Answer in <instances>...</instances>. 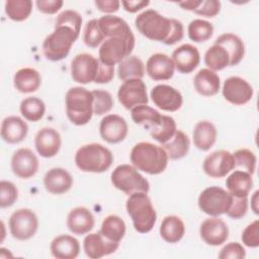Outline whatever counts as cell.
I'll return each instance as SVG.
<instances>
[{"label":"cell","mask_w":259,"mask_h":259,"mask_svg":"<svg viewBox=\"0 0 259 259\" xmlns=\"http://www.w3.org/2000/svg\"><path fill=\"white\" fill-rule=\"evenodd\" d=\"M130 159L138 170L150 175H158L164 172L169 160L162 147L149 142L136 144L131 151Z\"/></svg>","instance_id":"obj_1"},{"label":"cell","mask_w":259,"mask_h":259,"mask_svg":"<svg viewBox=\"0 0 259 259\" xmlns=\"http://www.w3.org/2000/svg\"><path fill=\"white\" fill-rule=\"evenodd\" d=\"M75 164L83 172L102 173L113 163V155L105 146L90 143L81 146L75 154Z\"/></svg>","instance_id":"obj_2"},{"label":"cell","mask_w":259,"mask_h":259,"mask_svg":"<svg viewBox=\"0 0 259 259\" xmlns=\"http://www.w3.org/2000/svg\"><path fill=\"white\" fill-rule=\"evenodd\" d=\"M93 94L81 86L70 88L65 96L66 114L69 120L75 125H85L93 113Z\"/></svg>","instance_id":"obj_3"},{"label":"cell","mask_w":259,"mask_h":259,"mask_svg":"<svg viewBox=\"0 0 259 259\" xmlns=\"http://www.w3.org/2000/svg\"><path fill=\"white\" fill-rule=\"evenodd\" d=\"M125 208L137 232L147 234L152 231L157 221V213L146 192H135L128 195Z\"/></svg>","instance_id":"obj_4"},{"label":"cell","mask_w":259,"mask_h":259,"mask_svg":"<svg viewBox=\"0 0 259 259\" xmlns=\"http://www.w3.org/2000/svg\"><path fill=\"white\" fill-rule=\"evenodd\" d=\"M135 25L145 37L165 44L173 26V18L165 17L155 9H147L135 19Z\"/></svg>","instance_id":"obj_5"},{"label":"cell","mask_w":259,"mask_h":259,"mask_svg":"<svg viewBox=\"0 0 259 259\" xmlns=\"http://www.w3.org/2000/svg\"><path fill=\"white\" fill-rule=\"evenodd\" d=\"M80 33L68 25H55V29L44 40L41 49L47 60L58 62L65 59Z\"/></svg>","instance_id":"obj_6"},{"label":"cell","mask_w":259,"mask_h":259,"mask_svg":"<svg viewBox=\"0 0 259 259\" xmlns=\"http://www.w3.org/2000/svg\"><path fill=\"white\" fill-rule=\"evenodd\" d=\"M112 185L131 195L135 192H146L150 190L149 181L139 172V170L130 164H121L114 168L110 176Z\"/></svg>","instance_id":"obj_7"},{"label":"cell","mask_w":259,"mask_h":259,"mask_svg":"<svg viewBox=\"0 0 259 259\" xmlns=\"http://www.w3.org/2000/svg\"><path fill=\"white\" fill-rule=\"evenodd\" d=\"M136 44L135 35L111 36L105 39L98 51L99 61L107 66L114 67L130 57Z\"/></svg>","instance_id":"obj_8"},{"label":"cell","mask_w":259,"mask_h":259,"mask_svg":"<svg viewBox=\"0 0 259 259\" xmlns=\"http://www.w3.org/2000/svg\"><path fill=\"white\" fill-rule=\"evenodd\" d=\"M233 195L219 186H210L201 191L198 196V207L210 217L226 213L231 206Z\"/></svg>","instance_id":"obj_9"},{"label":"cell","mask_w":259,"mask_h":259,"mask_svg":"<svg viewBox=\"0 0 259 259\" xmlns=\"http://www.w3.org/2000/svg\"><path fill=\"white\" fill-rule=\"evenodd\" d=\"M11 236L19 241L31 239L38 229L36 213L30 208H19L12 212L8 222Z\"/></svg>","instance_id":"obj_10"},{"label":"cell","mask_w":259,"mask_h":259,"mask_svg":"<svg viewBox=\"0 0 259 259\" xmlns=\"http://www.w3.org/2000/svg\"><path fill=\"white\" fill-rule=\"evenodd\" d=\"M118 101L125 109H133L142 104H148L146 84L142 79H128L123 81L117 91Z\"/></svg>","instance_id":"obj_11"},{"label":"cell","mask_w":259,"mask_h":259,"mask_svg":"<svg viewBox=\"0 0 259 259\" xmlns=\"http://www.w3.org/2000/svg\"><path fill=\"white\" fill-rule=\"evenodd\" d=\"M100 61L93 55L82 53L74 57L71 62L72 79L80 84L94 82L98 73Z\"/></svg>","instance_id":"obj_12"},{"label":"cell","mask_w":259,"mask_h":259,"mask_svg":"<svg viewBox=\"0 0 259 259\" xmlns=\"http://www.w3.org/2000/svg\"><path fill=\"white\" fill-rule=\"evenodd\" d=\"M222 93L224 98L234 105L248 103L254 94L253 87L245 79L238 76L227 78L223 84Z\"/></svg>","instance_id":"obj_13"},{"label":"cell","mask_w":259,"mask_h":259,"mask_svg":"<svg viewBox=\"0 0 259 259\" xmlns=\"http://www.w3.org/2000/svg\"><path fill=\"white\" fill-rule=\"evenodd\" d=\"M236 167L234 156L227 150H218L207 155L202 163L204 173L211 178H223Z\"/></svg>","instance_id":"obj_14"},{"label":"cell","mask_w":259,"mask_h":259,"mask_svg":"<svg viewBox=\"0 0 259 259\" xmlns=\"http://www.w3.org/2000/svg\"><path fill=\"white\" fill-rule=\"evenodd\" d=\"M150 97L153 103L164 111L175 112L183 104V97L180 91L167 84H159L153 87Z\"/></svg>","instance_id":"obj_15"},{"label":"cell","mask_w":259,"mask_h":259,"mask_svg":"<svg viewBox=\"0 0 259 259\" xmlns=\"http://www.w3.org/2000/svg\"><path fill=\"white\" fill-rule=\"evenodd\" d=\"M38 167L39 162L36 155L28 148L16 150L11 157V170L18 178H31L37 173Z\"/></svg>","instance_id":"obj_16"},{"label":"cell","mask_w":259,"mask_h":259,"mask_svg":"<svg viewBox=\"0 0 259 259\" xmlns=\"http://www.w3.org/2000/svg\"><path fill=\"white\" fill-rule=\"evenodd\" d=\"M127 133V122L118 114L105 115L100 121L99 134L106 143L118 144L126 138Z\"/></svg>","instance_id":"obj_17"},{"label":"cell","mask_w":259,"mask_h":259,"mask_svg":"<svg viewBox=\"0 0 259 259\" xmlns=\"http://www.w3.org/2000/svg\"><path fill=\"white\" fill-rule=\"evenodd\" d=\"M119 247V243L106 239L100 231L90 233L83 240V249L87 257L99 259L114 253Z\"/></svg>","instance_id":"obj_18"},{"label":"cell","mask_w":259,"mask_h":259,"mask_svg":"<svg viewBox=\"0 0 259 259\" xmlns=\"http://www.w3.org/2000/svg\"><path fill=\"white\" fill-rule=\"evenodd\" d=\"M199 234L205 244L209 246H220L228 240L229 228L222 219L211 217L201 223Z\"/></svg>","instance_id":"obj_19"},{"label":"cell","mask_w":259,"mask_h":259,"mask_svg":"<svg viewBox=\"0 0 259 259\" xmlns=\"http://www.w3.org/2000/svg\"><path fill=\"white\" fill-rule=\"evenodd\" d=\"M61 146V135L54 127L46 126L35 134L34 147L36 152L44 158L55 157L59 153Z\"/></svg>","instance_id":"obj_20"},{"label":"cell","mask_w":259,"mask_h":259,"mask_svg":"<svg viewBox=\"0 0 259 259\" xmlns=\"http://www.w3.org/2000/svg\"><path fill=\"white\" fill-rule=\"evenodd\" d=\"M175 69L182 74L193 72L200 63V54L196 47L183 44L176 48L171 56Z\"/></svg>","instance_id":"obj_21"},{"label":"cell","mask_w":259,"mask_h":259,"mask_svg":"<svg viewBox=\"0 0 259 259\" xmlns=\"http://www.w3.org/2000/svg\"><path fill=\"white\" fill-rule=\"evenodd\" d=\"M174 64L172 59L166 54H153L146 63V72L154 81L169 80L174 75Z\"/></svg>","instance_id":"obj_22"},{"label":"cell","mask_w":259,"mask_h":259,"mask_svg":"<svg viewBox=\"0 0 259 259\" xmlns=\"http://www.w3.org/2000/svg\"><path fill=\"white\" fill-rule=\"evenodd\" d=\"M44 186L51 194H64L73 186V177L66 169L55 167L45 174Z\"/></svg>","instance_id":"obj_23"},{"label":"cell","mask_w":259,"mask_h":259,"mask_svg":"<svg viewBox=\"0 0 259 259\" xmlns=\"http://www.w3.org/2000/svg\"><path fill=\"white\" fill-rule=\"evenodd\" d=\"M95 225V219L91 210L85 206H77L70 210L67 217V227L74 235H86Z\"/></svg>","instance_id":"obj_24"},{"label":"cell","mask_w":259,"mask_h":259,"mask_svg":"<svg viewBox=\"0 0 259 259\" xmlns=\"http://www.w3.org/2000/svg\"><path fill=\"white\" fill-rule=\"evenodd\" d=\"M28 133L27 123L19 116L10 115L1 122V138L7 144H18L22 142Z\"/></svg>","instance_id":"obj_25"},{"label":"cell","mask_w":259,"mask_h":259,"mask_svg":"<svg viewBox=\"0 0 259 259\" xmlns=\"http://www.w3.org/2000/svg\"><path fill=\"white\" fill-rule=\"evenodd\" d=\"M50 250L57 259H75L80 253V244L75 237L63 234L53 239Z\"/></svg>","instance_id":"obj_26"},{"label":"cell","mask_w":259,"mask_h":259,"mask_svg":"<svg viewBox=\"0 0 259 259\" xmlns=\"http://www.w3.org/2000/svg\"><path fill=\"white\" fill-rule=\"evenodd\" d=\"M193 86L201 96H213L221 89L220 76L207 68L200 69L193 78Z\"/></svg>","instance_id":"obj_27"},{"label":"cell","mask_w":259,"mask_h":259,"mask_svg":"<svg viewBox=\"0 0 259 259\" xmlns=\"http://www.w3.org/2000/svg\"><path fill=\"white\" fill-rule=\"evenodd\" d=\"M226 186L233 196L248 197L253 188L252 175L243 170H236L227 177Z\"/></svg>","instance_id":"obj_28"},{"label":"cell","mask_w":259,"mask_h":259,"mask_svg":"<svg viewBox=\"0 0 259 259\" xmlns=\"http://www.w3.org/2000/svg\"><path fill=\"white\" fill-rule=\"evenodd\" d=\"M41 84V76L33 68H21L13 77L15 89L21 93H32L38 90Z\"/></svg>","instance_id":"obj_29"},{"label":"cell","mask_w":259,"mask_h":259,"mask_svg":"<svg viewBox=\"0 0 259 259\" xmlns=\"http://www.w3.org/2000/svg\"><path fill=\"white\" fill-rule=\"evenodd\" d=\"M218 132L209 120L198 121L193 130L192 139L194 146L201 151H208L217 141Z\"/></svg>","instance_id":"obj_30"},{"label":"cell","mask_w":259,"mask_h":259,"mask_svg":"<svg viewBox=\"0 0 259 259\" xmlns=\"http://www.w3.org/2000/svg\"><path fill=\"white\" fill-rule=\"evenodd\" d=\"M214 44L220 45L226 49L230 56V66L238 65L245 56L244 41L235 33H223L215 39Z\"/></svg>","instance_id":"obj_31"},{"label":"cell","mask_w":259,"mask_h":259,"mask_svg":"<svg viewBox=\"0 0 259 259\" xmlns=\"http://www.w3.org/2000/svg\"><path fill=\"white\" fill-rule=\"evenodd\" d=\"M98 24L105 37L134 35L127 22L116 15H103L98 19Z\"/></svg>","instance_id":"obj_32"},{"label":"cell","mask_w":259,"mask_h":259,"mask_svg":"<svg viewBox=\"0 0 259 259\" xmlns=\"http://www.w3.org/2000/svg\"><path fill=\"white\" fill-rule=\"evenodd\" d=\"M160 236L170 244L178 243L185 234V225L177 215H167L160 225Z\"/></svg>","instance_id":"obj_33"},{"label":"cell","mask_w":259,"mask_h":259,"mask_svg":"<svg viewBox=\"0 0 259 259\" xmlns=\"http://www.w3.org/2000/svg\"><path fill=\"white\" fill-rule=\"evenodd\" d=\"M162 148L165 150L170 160H178L188 154L190 149V140L184 132L177 130L170 141L162 144Z\"/></svg>","instance_id":"obj_34"},{"label":"cell","mask_w":259,"mask_h":259,"mask_svg":"<svg viewBox=\"0 0 259 259\" xmlns=\"http://www.w3.org/2000/svg\"><path fill=\"white\" fill-rule=\"evenodd\" d=\"M126 231V226L124 221L116 215V214H109L102 221L100 233L108 240L112 242L119 243Z\"/></svg>","instance_id":"obj_35"},{"label":"cell","mask_w":259,"mask_h":259,"mask_svg":"<svg viewBox=\"0 0 259 259\" xmlns=\"http://www.w3.org/2000/svg\"><path fill=\"white\" fill-rule=\"evenodd\" d=\"M145 64L137 56H130L122 60L117 67V76L120 80L142 79L145 75Z\"/></svg>","instance_id":"obj_36"},{"label":"cell","mask_w":259,"mask_h":259,"mask_svg":"<svg viewBox=\"0 0 259 259\" xmlns=\"http://www.w3.org/2000/svg\"><path fill=\"white\" fill-rule=\"evenodd\" d=\"M131 111L132 119L134 122L137 124H143L149 130L157 126L162 118V114L157 109L147 104L138 105Z\"/></svg>","instance_id":"obj_37"},{"label":"cell","mask_w":259,"mask_h":259,"mask_svg":"<svg viewBox=\"0 0 259 259\" xmlns=\"http://www.w3.org/2000/svg\"><path fill=\"white\" fill-rule=\"evenodd\" d=\"M204 63L207 69L214 72L221 71L230 66V56L224 47L213 44L204 54Z\"/></svg>","instance_id":"obj_38"},{"label":"cell","mask_w":259,"mask_h":259,"mask_svg":"<svg viewBox=\"0 0 259 259\" xmlns=\"http://www.w3.org/2000/svg\"><path fill=\"white\" fill-rule=\"evenodd\" d=\"M21 115L28 121L36 122L40 120L46 113L45 102L37 97H26L19 105Z\"/></svg>","instance_id":"obj_39"},{"label":"cell","mask_w":259,"mask_h":259,"mask_svg":"<svg viewBox=\"0 0 259 259\" xmlns=\"http://www.w3.org/2000/svg\"><path fill=\"white\" fill-rule=\"evenodd\" d=\"M4 10L9 19L13 21L26 20L32 11V1L30 0H7Z\"/></svg>","instance_id":"obj_40"},{"label":"cell","mask_w":259,"mask_h":259,"mask_svg":"<svg viewBox=\"0 0 259 259\" xmlns=\"http://www.w3.org/2000/svg\"><path fill=\"white\" fill-rule=\"evenodd\" d=\"M176 131L177 125L175 119L169 115L162 114L160 123L157 126L150 128V135L154 140L162 145L170 141L175 135Z\"/></svg>","instance_id":"obj_41"},{"label":"cell","mask_w":259,"mask_h":259,"mask_svg":"<svg viewBox=\"0 0 259 259\" xmlns=\"http://www.w3.org/2000/svg\"><path fill=\"white\" fill-rule=\"evenodd\" d=\"M188 37L194 42L208 40L213 34V25L204 19H193L187 26Z\"/></svg>","instance_id":"obj_42"},{"label":"cell","mask_w":259,"mask_h":259,"mask_svg":"<svg viewBox=\"0 0 259 259\" xmlns=\"http://www.w3.org/2000/svg\"><path fill=\"white\" fill-rule=\"evenodd\" d=\"M104 38L105 35L99 27L98 19H91L85 24L83 31V41L88 48H97L104 41Z\"/></svg>","instance_id":"obj_43"},{"label":"cell","mask_w":259,"mask_h":259,"mask_svg":"<svg viewBox=\"0 0 259 259\" xmlns=\"http://www.w3.org/2000/svg\"><path fill=\"white\" fill-rule=\"evenodd\" d=\"M93 100V113L96 115H103L109 112L114 104L112 95L106 90L95 89L92 91Z\"/></svg>","instance_id":"obj_44"},{"label":"cell","mask_w":259,"mask_h":259,"mask_svg":"<svg viewBox=\"0 0 259 259\" xmlns=\"http://www.w3.org/2000/svg\"><path fill=\"white\" fill-rule=\"evenodd\" d=\"M236 166L242 167L245 169L246 172L253 175L256 170V164H257V158L256 155L249 149L243 148L235 151L233 154Z\"/></svg>","instance_id":"obj_45"},{"label":"cell","mask_w":259,"mask_h":259,"mask_svg":"<svg viewBox=\"0 0 259 259\" xmlns=\"http://www.w3.org/2000/svg\"><path fill=\"white\" fill-rule=\"evenodd\" d=\"M18 198V189L14 183L7 180L0 181V207L6 208L14 204Z\"/></svg>","instance_id":"obj_46"},{"label":"cell","mask_w":259,"mask_h":259,"mask_svg":"<svg viewBox=\"0 0 259 259\" xmlns=\"http://www.w3.org/2000/svg\"><path fill=\"white\" fill-rule=\"evenodd\" d=\"M82 24V16L75 10L67 9L61 12L57 18L55 25H68L80 33Z\"/></svg>","instance_id":"obj_47"},{"label":"cell","mask_w":259,"mask_h":259,"mask_svg":"<svg viewBox=\"0 0 259 259\" xmlns=\"http://www.w3.org/2000/svg\"><path fill=\"white\" fill-rule=\"evenodd\" d=\"M242 242L249 248H257L259 246V221L255 220L249 224L242 232Z\"/></svg>","instance_id":"obj_48"},{"label":"cell","mask_w":259,"mask_h":259,"mask_svg":"<svg viewBox=\"0 0 259 259\" xmlns=\"http://www.w3.org/2000/svg\"><path fill=\"white\" fill-rule=\"evenodd\" d=\"M221 7L222 4L218 0H199L197 7L192 12L204 17L211 18L220 13Z\"/></svg>","instance_id":"obj_49"},{"label":"cell","mask_w":259,"mask_h":259,"mask_svg":"<svg viewBox=\"0 0 259 259\" xmlns=\"http://www.w3.org/2000/svg\"><path fill=\"white\" fill-rule=\"evenodd\" d=\"M247 211H248V197L233 196L231 206L229 207L226 214L231 219L240 220L246 215Z\"/></svg>","instance_id":"obj_50"},{"label":"cell","mask_w":259,"mask_h":259,"mask_svg":"<svg viewBox=\"0 0 259 259\" xmlns=\"http://www.w3.org/2000/svg\"><path fill=\"white\" fill-rule=\"evenodd\" d=\"M245 257L246 251L244 247L238 242H231L225 245L219 253L220 259H244Z\"/></svg>","instance_id":"obj_51"},{"label":"cell","mask_w":259,"mask_h":259,"mask_svg":"<svg viewBox=\"0 0 259 259\" xmlns=\"http://www.w3.org/2000/svg\"><path fill=\"white\" fill-rule=\"evenodd\" d=\"M64 2L62 0H37L35 5L41 13L45 14H55L63 6Z\"/></svg>","instance_id":"obj_52"},{"label":"cell","mask_w":259,"mask_h":259,"mask_svg":"<svg viewBox=\"0 0 259 259\" xmlns=\"http://www.w3.org/2000/svg\"><path fill=\"white\" fill-rule=\"evenodd\" d=\"M114 77V67L104 65L100 62L98 73L95 79V83L97 84H105L109 83Z\"/></svg>","instance_id":"obj_53"},{"label":"cell","mask_w":259,"mask_h":259,"mask_svg":"<svg viewBox=\"0 0 259 259\" xmlns=\"http://www.w3.org/2000/svg\"><path fill=\"white\" fill-rule=\"evenodd\" d=\"M184 36V26L180 20L173 18V26L171 30V34L165 45L172 46L178 41H180Z\"/></svg>","instance_id":"obj_54"},{"label":"cell","mask_w":259,"mask_h":259,"mask_svg":"<svg viewBox=\"0 0 259 259\" xmlns=\"http://www.w3.org/2000/svg\"><path fill=\"white\" fill-rule=\"evenodd\" d=\"M94 3L97 9L104 13H114L120 6V2L117 0H96Z\"/></svg>","instance_id":"obj_55"},{"label":"cell","mask_w":259,"mask_h":259,"mask_svg":"<svg viewBox=\"0 0 259 259\" xmlns=\"http://www.w3.org/2000/svg\"><path fill=\"white\" fill-rule=\"evenodd\" d=\"M150 4L148 0H123L121 1V5L123 9L130 13H136L143 8H146Z\"/></svg>","instance_id":"obj_56"},{"label":"cell","mask_w":259,"mask_h":259,"mask_svg":"<svg viewBox=\"0 0 259 259\" xmlns=\"http://www.w3.org/2000/svg\"><path fill=\"white\" fill-rule=\"evenodd\" d=\"M258 193L259 191L256 190L251 197V208L255 214H258Z\"/></svg>","instance_id":"obj_57"}]
</instances>
